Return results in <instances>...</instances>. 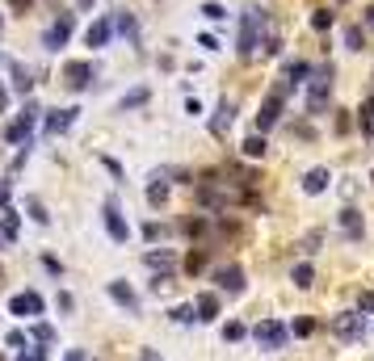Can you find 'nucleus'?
<instances>
[{
  "mask_svg": "<svg viewBox=\"0 0 374 361\" xmlns=\"http://www.w3.org/2000/svg\"><path fill=\"white\" fill-rule=\"evenodd\" d=\"M17 361H34V357H17Z\"/></svg>",
  "mask_w": 374,
  "mask_h": 361,
  "instance_id": "49530a36",
  "label": "nucleus"
},
{
  "mask_svg": "<svg viewBox=\"0 0 374 361\" xmlns=\"http://www.w3.org/2000/svg\"><path fill=\"white\" fill-rule=\"evenodd\" d=\"M290 332H295V336H312V332H316V324H312V320H295V328H290Z\"/></svg>",
  "mask_w": 374,
  "mask_h": 361,
  "instance_id": "473e14b6",
  "label": "nucleus"
},
{
  "mask_svg": "<svg viewBox=\"0 0 374 361\" xmlns=\"http://www.w3.org/2000/svg\"><path fill=\"white\" fill-rule=\"evenodd\" d=\"M147 101V88H135V93H126L122 97V109H131V105H143Z\"/></svg>",
  "mask_w": 374,
  "mask_h": 361,
  "instance_id": "7c9ffc66",
  "label": "nucleus"
},
{
  "mask_svg": "<svg viewBox=\"0 0 374 361\" xmlns=\"http://www.w3.org/2000/svg\"><path fill=\"white\" fill-rule=\"evenodd\" d=\"M143 236H147V240H160V236H164V227H160V223H147V227H143Z\"/></svg>",
  "mask_w": 374,
  "mask_h": 361,
  "instance_id": "c9c22d12",
  "label": "nucleus"
},
{
  "mask_svg": "<svg viewBox=\"0 0 374 361\" xmlns=\"http://www.w3.org/2000/svg\"><path fill=\"white\" fill-rule=\"evenodd\" d=\"M312 25H316L320 34H328V29H333V13H328V8H316V13H312Z\"/></svg>",
  "mask_w": 374,
  "mask_h": 361,
  "instance_id": "5701e85b",
  "label": "nucleus"
},
{
  "mask_svg": "<svg viewBox=\"0 0 374 361\" xmlns=\"http://www.w3.org/2000/svg\"><path fill=\"white\" fill-rule=\"evenodd\" d=\"M261 50H265V55H278V50H282V42H278L274 34H265V38H261Z\"/></svg>",
  "mask_w": 374,
  "mask_h": 361,
  "instance_id": "2f4dec72",
  "label": "nucleus"
},
{
  "mask_svg": "<svg viewBox=\"0 0 374 361\" xmlns=\"http://www.w3.org/2000/svg\"><path fill=\"white\" fill-rule=\"evenodd\" d=\"M370 181H374V172H370Z\"/></svg>",
  "mask_w": 374,
  "mask_h": 361,
  "instance_id": "de8ad7c7",
  "label": "nucleus"
},
{
  "mask_svg": "<svg viewBox=\"0 0 374 361\" xmlns=\"http://www.w3.org/2000/svg\"><path fill=\"white\" fill-rule=\"evenodd\" d=\"M362 42H366V34H362L358 25H349V29H345V46H349V50H362Z\"/></svg>",
  "mask_w": 374,
  "mask_h": 361,
  "instance_id": "a878e982",
  "label": "nucleus"
},
{
  "mask_svg": "<svg viewBox=\"0 0 374 361\" xmlns=\"http://www.w3.org/2000/svg\"><path fill=\"white\" fill-rule=\"evenodd\" d=\"M358 114H362V130H366V126H374V97L362 105V109H358Z\"/></svg>",
  "mask_w": 374,
  "mask_h": 361,
  "instance_id": "f704fd0d",
  "label": "nucleus"
},
{
  "mask_svg": "<svg viewBox=\"0 0 374 361\" xmlns=\"http://www.w3.org/2000/svg\"><path fill=\"white\" fill-rule=\"evenodd\" d=\"M265 151H269V143H265V135H261V130H257V135H248V139H244V156H253V160H261V156H265Z\"/></svg>",
  "mask_w": 374,
  "mask_h": 361,
  "instance_id": "aec40b11",
  "label": "nucleus"
},
{
  "mask_svg": "<svg viewBox=\"0 0 374 361\" xmlns=\"http://www.w3.org/2000/svg\"><path fill=\"white\" fill-rule=\"evenodd\" d=\"M227 126H232V101L223 97V101H219V109H215V118H211V135H219V139H223V135H227Z\"/></svg>",
  "mask_w": 374,
  "mask_h": 361,
  "instance_id": "dca6fc26",
  "label": "nucleus"
},
{
  "mask_svg": "<svg viewBox=\"0 0 374 361\" xmlns=\"http://www.w3.org/2000/svg\"><path fill=\"white\" fill-rule=\"evenodd\" d=\"M290 282H295V286H299V290H307V286H312V282H316V269H312V265H307V261H303V265H295V269H290Z\"/></svg>",
  "mask_w": 374,
  "mask_h": 361,
  "instance_id": "4be33fe9",
  "label": "nucleus"
},
{
  "mask_svg": "<svg viewBox=\"0 0 374 361\" xmlns=\"http://www.w3.org/2000/svg\"><path fill=\"white\" fill-rule=\"evenodd\" d=\"M25 206H29V219H34V223H42V227H46V223H51V214H46V206H42V202H38V198H29V202H25Z\"/></svg>",
  "mask_w": 374,
  "mask_h": 361,
  "instance_id": "b1692460",
  "label": "nucleus"
},
{
  "mask_svg": "<svg viewBox=\"0 0 374 361\" xmlns=\"http://www.w3.org/2000/svg\"><path fill=\"white\" fill-rule=\"evenodd\" d=\"M328 93H333V63H320L307 80V109L312 114H324L328 109Z\"/></svg>",
  "mask_w": 374,
  "mask_h": 361,
  "instance_id": "f03ea898",
  "label": "nucleus"
},
{
  "mask_svg": "<svg viewBox=\"0 0 374 361\" xmlns=\"http://www.w3.org/2000/svg\"><path fill=\"white\" fill-rule=\"evenodd\" d=\"M143 361H160V357H156V353H152V349H143Z\"/></svg>",
  "mask_w": 374,
  "mask_h": 361,
  "instance_id": "c03bdc74",
  "label": "nucleus"
},
{
  "mask_svg": "<svg viewBox=\"0 0 374 361\" xmlns=\"http://www.w3.org/2000/svg\"><path fill=\"white\" fill-rule=\"evenodd\" d=\"M333 336H337L341 345H358V341L366 336V315H362V311H341V315H333Z\"/></svg>",
  "mask_w": 374,
  "mask_h": 361,
  "instance_id": "20e7f679",
  "label": "nucleus"
},
{
  "mask_svg": "<svg viewBox=\"0 0 374 361\" xmlns=\"http://www.w3.org/2000/svg\"><path fill=\"white\" fill-rule=\"evenodd\" d=\"M143 261H147V269H160V273H168V269H173V261H177V257H173V252H168V248H160V252H147V257H143Z\"/></svg>",
  "mask_w": 374,
  "mask_h": 361,
  "instance_id": "6ab92c4d",
  "label": "nucleus"
},
{
  "mask_svg": "<svg viewBox=\"0 0 374 361\" xmlns=\"http://www.w3.org/2000/svg\"><path fill=\"white\" fill-rule=\"evenodd\" d=\"M244 336H248V328H244V324H236V320H232V324H223V341H232V345H236V341H244Z\"/></svg>",
  "mask_w": 374,
  "mask_h": 361,
  "instance_id": "393cba45",
  "label": "nucleus"
},
{
  "mask_svg": "<svg viewBox=\"0 0 374 361\" xmlns=\"http://www.w3.org/2000/svg\"><path fill=\"white\" fill-rule=\"evenodd\" d=\"M320 244H324V231L316 227V231H307V240H303V252L312 257V252H320Z\"/></svg>",
  "mask_w": 374,
  "mask_h": 361,
  "instance_id": "bb28decb",
  "label": "nucleus"
},
{
  "mask_svg": "<svg viewBox=\"0 0 374 361\" xmlns=\"http://www.w3.org/2000/svg\"><path fill=\"white\" fill-rule=\"evenodd\" d=\"M215 282H219V290H223V294H244V269H240V265L219 269V273H215Z\"/></svg>",
  "mask_w": 374,
  "mask_h": 361,
  "instance_id": "6e6552de",
  "label": "nucleus"
},
{
  "mask_svg": "<svg viewBox=\"0 0 374 361\" xmlns=\"http://www.w3.org/2000/svg\"><path fill=\"white\" fill-rule=\"evenodd\" d=\"M105 290H109V299H114L118 307H126V311H139V294H135L126 282H109Z\"/></svg>",
  "mask_w": 374,
  "mask_h": 361,
  "instance_id": "9b49d317",
  "label": "nucleus"
},
{
  "mask_svg": "<svg viewBox=\"0 0 374 361\" xmlns=\"http://www.w3.org/2000/svg\"><path fill=\"white\" fill-rule=\"evenodd\" d=\"M63 76H67V84H72V88H84V84L93 80V63H67V67H63Z\"/></svg>",
  "mask_w": 374,
  "mask_h": 361,
  "instance_id": "2eb2a0df",
  "label": "nucleus"
},
{
  "mask_svg": "<svg viewBox=\"0 0 374 361\" xmlns=\"http://www.w3.org/2000/svg\"><path fill=\"white\" fill-rule=\"evenodd\" d=\"M63 361H84V353H80V349H72V353H67Z\"/></svg>",
  "mask_w": 374,
  "mask_h": 361,
  "instance_id": "79ce46f5",
  "label": "nucleus"
},
{
  "mask_svg": "<svg viewBox=\"0 0 374 361\" xmlns=\"http://www.w3.org/2000/svg\"><path fill=\"white\" fill-rule=\"evenodd\" d=\"M328 189V168H312V172H303V193L307 198H320Z\"/></svg>",
  "mask_w": 374,
  "mask_h": 361,
  "instance_id": "f8f14e48",
  "label": "nucleus"
},
{
  "mask_svg": "<svg viewBox=\"0 0 374 361\" xmlns=\"http://www.w3.org/2000/svg\"><path fill=\"white\" fill-rule=\"evenodd\" d=\"M202 17H211V21H223V17H227V8H223V4H215V0H206V4H202Z\"/></svg>",
  "mask_w": 374,
  "mask_h": 361,
  "instance_id": "c85d7f7f",
  "label": "nucleus"
},
{
  "mask_svg": "<svg viewBox=\"0 0 374 361\" xmlns=\"http://www.w3.org/2000/svg\"><path fill=\"white\" fill-rule=\"evenodd\" d=\"M118 29H122V34H131V38H135V21H131V17H118Z\"/></svg>",
  "mask_w": 374,
  "mask_h": 361,
  "instance_id": "4c0bfd02",
  "label": "nucleus"
},
{
  "mask_svg": "<svg viewBox=\"0 0 374 361\" xmlns=\"http://www.w3.org/2000/svg\"><path fill=\"white\" fill-rule=\"evenodd\" d=\"M72 29H76V17H72V13H63V17L46 29V46H51V50H59V46L72 38Z\"/></svg>",
  "mask_w": 374,
  "mask_h": 361,
  "instance_id": "0eeeda50",
  "label": "nucleus"
},
{
  "mask_svg": "<svg viewBox=\"0 0 374 361\" xmlns=\"http://www.w3.org/2000/svg\"><path fill=\"white\" fill-rule=\"evenodd\" d=\"M337 223H341V231H345V236H349L354 244H358V240L366 236V223H362V214H358L354 206H345V210L337 214Z\"/></svg>",
  "mask_w": 374,
  "mask_h": 361,
  "instance_id": "1a4fd4ad",
  "label": "nucleus"
},
{
  "mask_svg": "<svg viewBox=\"0 0 374 361\" xmlns=\"http://www.w3.org/2000/svg\"><path fill=\"white\" fill-rule=\"evenodd\" d=\"M194 307H198V320H202V324L219 320V294H202V299H198Z\"/></svg>",
  "mask_w": 374,
  "mask_h": 361,
  "instance_id": "a211bd4d",
  "label": "nucleus"
},
{
  "mask_svg": "<svg viewBox=\"0 0 374 361\" xmlns=\"http://www.w3.org/2000/svg\"><path fill=\"white\" fill-rule=\"evenodd\" d=\"M76 114H80V109H55V114L46 118V135H63V130H72Z\"/></svg>",
  "mask_w": 374,
  "mask_h": 361,
  "instance_id": "4468645a",
  "label": "nucleus"
},
{
  "mask_svg": "<svg viewBox=\"0 0 374 361\" xmlns=\"http://www.w3.org/2000/svg\"><path fill=\"white\" fill-rule=\"evenodd\" d=\"M286 97H290V84L282 80V84H278V88H274V93H269L265 101H261V114H257V130H261V135L278 126V118H282V105H286Z\"/></svg>",
  "mask_w": 374,
  "mask_h": 361,
  "instance_id": "7ed1b4c3",
  "label": "nucleus"
},
{
  "mask_svg": "<svg viewBox=\"0 0 374 361\" xmlns=\"http://www.w3.org/2000/svg\"><path fill=\"white\" fill-rule=\"evenodd\" d=\"M198 46H202V50H219V42H215L211 34H202V38H198Z\"/></svg>",
  "mask_w": 374,
  "mask_h": 361,
  "instance_id": "58836bf2",
  "label": "nucleus"
},
{
  "mask_svg": "<svg viewBox=\"0 0 374 361\" xmlns=\"http://www.w3.org/2000/svg\"><path fill=\"white\" fill-rule=\"evenodd\" d=\"M261 29H265V8H261V4H248V8L240 13V42H236V50H240L244 59L261 46Z\"/></svg>",
  "mask_w": 374,
  "mask_h": 361,
  "instance_id": "f257e3e1",
  "label": "nucleus"
},
{
  "mask_svg": "<svg viewBox=\"0 0 374 361\" xmlns=\"http://www.w3.org/2000/svg\"><path fill=\"white\" fill-rule=\"evenodd\" d=\"M13 80H17V88H21V93H29V84H34V80H29V71H25L21 63H13Z\"/></svg>",
  "mask_w": 374,
  "mask_h": 361,
  "instance_id": "c756f323",
  "label": "nucleus"
},
{
  "mask_svg": "<svg viewBox=\"0 0 374 361\" xmlns=\"http://www.w3.org/2000/svg\"><path fill=\"white\" fill-rule=\"evenodd\" d=\"M168 315H173L177 324H194V320H198V307H173Z\"/></svg>",
  "mask_w": 374,
  "mask_h": 361,
  "instance_id": "cd10ccee",
  "label": "nucleus"
},
{
  "mask_svg": "<svg viewBox=\"0 0 374 361\" xmlns=\"http://www.w3.org/2000/svg\"><path fill=\"white\" fill-rule=\"evenodd\" d=\"M366 25H370V29H374V4H370V8H366Z\"/></svg>",
  "mask_w": 374,
  "mask_h": 361,
  "instance_id": "37998d69",
  "label": "nucleus"
},
{
  "mask_svg": "<svg viewBox=\"0 0 374 361\" xmlns=\"http://www.w3.org/2000/svg\"><path fill=\"white\" fill-rule=\"evenodd\" d=\"M8 311L21 315V320H25V315H42V299H38L34 290H25V294H17V299L8 303Z\"/></svg>",
  "mask_w": 374,
  "mask_h": 361,
  "instance_id": "9d476101",
  "label": "nucleus"
},
{
  "mask_svg": "<svg viewBox=\"0 0 374 361\" xmlns=\"http://www.w3.org/2000/svg\"><path fill=\"white\" fill-rule=\"evenodd\" d=\"M358 311H362V315H374V290H366V294L358 299Z\"/></svg>",
  "mask_w": 374,
  "mask_h": 361,
  "instance_id": "72a5a7b5",
  "label": "nucleus"
},
{
  "mask_svg": "<svg viewBox=\"0 0 374 361\" xmlns=\"http://www.w3.org/2000/svg\"><path fill=\"white\" fill-rule=\"evenodd\" d=\"M109 34H114V25H109V21L101 17V21H93V25H88V34H84V42H88L93 50H101V46L109 42Z\"/></svg>",
  "mask_w": 374,
  "mask_h": 361,
  "instance_id": "ddd939ff",
  "label": "nucleus"
},
{
  "mask_svg": "<svg viewBox=\"0 0 374 361\" xmlns=\"http://www.w3.org/2000/svg\"><path fill=\"white\" fill-rule=\"evenodd\" d=\"M101 219H105V231H109V240H114V244H126V240H131V227H126V219L118 214V206H114V202H105Z\"/></svg>",
  "mask_w": 374,
  "mask_h": 361,
  "instance_id": "423d86ee",
  "label": "nucleus"
},
{
  "mask_svg": "<svg viewBox=\"0 0 374 361\" xmlns=\"http://www.w3.org/2000/svg\"><path fill=\"white\" fill-rule=\"evenodd\" d=\"M312 71H316L312 63H286V76H282V80L295 88V84H307V80H312Z\"/></svg>",
  "mask_w": 374,
  "mask_h": 361,
  "instance_id": "f3484780",
  "label": "nucleus"
},
{
  "mask_svg": "<svg viewBox=\"0 0 374 361\" xmlns=\"http://www.w3.org/2000/svg\"><path fill=\"white\" fill-rule=\"evenodd\" d=\"M8 109V93H4V84H0V114Z\"/></svg>",
  "mask_w": 374,
  "mask_h": 361,
  "instance_id": "a19ab883",
  "label": "nucleus"
},
{
  "mask_svg": "<svg viewBox=\"0 0 374 361\" xmlns=\"http://www.w3.org/2000/svg\"><path fill=\"white\" fill-rule=\"evenodd\" d=\"M253 341H257L261 349H286L290 332H286V324H278V320H261V324L253 328Z\"/></svg>",
  "mask_w": 374,
  "mask_h": 361,
  "instance_id": "39448f33",
  "label": "nucleus"
},
{
  "mask_svg": "<svg viewBox=\"0 0 374 361\" xmlns=\"http://www.w3.org/2000/svg\"><path fill=\"white\" fill-rule=\"evenodd\" d=\"M76 4H80V8H93V0H76Z\"/></svg>",
  "mask_w": 374,
  "mask_h": 361,
  "instance_id": "a18cd8bd",
  "label": "nucleus"
},
{
  "mask_svg": "<svg viewBox=\"0 0 374 361\" xmlns=\"http://www.w3.org/2000/svg\"><path fill=\"white\" fill-rule=\"evenodd\" d=\"M202 261H206L202 252H189V261H185V265H189V273H198V269H202Z\"/></svg>",
  "mask_w": 374,
  "mask_h": 361,
  "instance_id": "e433bc0d",
  "label": "nucleus"
},
{
  "mask_svg": "<svg viewBox=\"0 0 374 361\" xmlns=\"http://www.w3.org/2000/svg\"><path fill=\"white\" fill-rule=\"evenodd\" d=\"M349 130V118H345V109H337V135H345Z\"/></svg>",
  "mask_w": 374,
  "mask_h": 361,
  "instance_id": "ea45409f",
  "label": "nucleus"
},
{
  "mask_svg": "<svg viewBox=\"0 0 374 361\" xmlns=\"http://www.w3.org/2000/svg\"><path fill=\"white\" fill-rule=\"evenodd\" d=\"M147 202H152V206H164V202H168V181H164V177H156V181L147 185Z\"/></svg>",
  "mask_w": 374,
  "mask_h": 361,
  "instance_id": "412c9836",
  "label": "nucleus"
}]
</instances>
